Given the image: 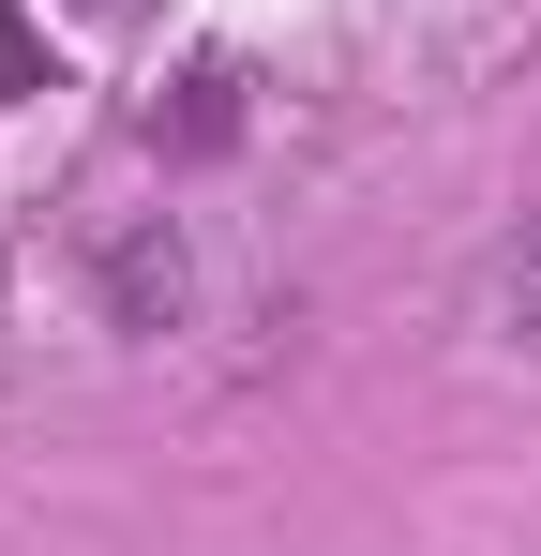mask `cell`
Wrapping results in <instances>:
<instances>
[{
  "instance_id": "1",
  "label": "cell",
  "mask_w": 541,
  "mask_h": 556,
  "mask_svg": "<svg viewBox=\"0 0 541 556\" xmlns=\"http://www.w3.org/2000/svg\"><path fill=\"white\" fill-rule=\"evenodd\" d=\"M241 136V61H180V91L151 105V151H226Z\"/></svg>"
},
{
  "instance_id": "2",
  "label": "cell",
  "mask_w": 541,
  "mask_h": 556,
  "mask_svg": "<svg viewBox=\"0 0 541 556\" xmlns=\"http://www.w3.org/2000/svg\"><path fill=\"white\" fill-rule=\"evenodd\" d=\"M105 301H121V331H166V316H180V241H166V226H136V241L105 256Z\"/></svg>"
},
{
  "instance_id": "3",
  "label": "cell",
  "mask_w": 541,
  "mask_h": 556,
  "mask_svg": "<svg viewBox=\"0 0 541 556\" xmlns=\"http://www.w3.org/2000/svg\"><path fill=\"white\" fill-rule=\"evenodd\" d=\"M496 316H512V346L541 362V226H512V256H496Z\"/></svg>"
},
{
  "instance_id": "4",
  "label": "cell",
  "mask_w": 541,
  "mask_h": 556,
  "mask_svg": "<svg viewBox=\"0 0 541 556\" xmlns=\"http://www.w3.org/2000/svg\"><path fill=\"white\" fill-rule=\"evenodd\" d=\"M30 91H46V46H30V15L0 0V105H30Z\"/></svg>"
},
{
  "instance_id": "5",
  "label": "cell",
  "mask_w": 541,
  "mask_h": 556,
  "mask_svg": "<svg viewBox=\"0 0 541 556\" xmlns=\"http://www.w3.org/2000/svg\"><path fill=\"white\" fill-rule=\"evenodd\" d=\"M76 15H136V0H76Z\"/></svg>"
}]
</instances>
